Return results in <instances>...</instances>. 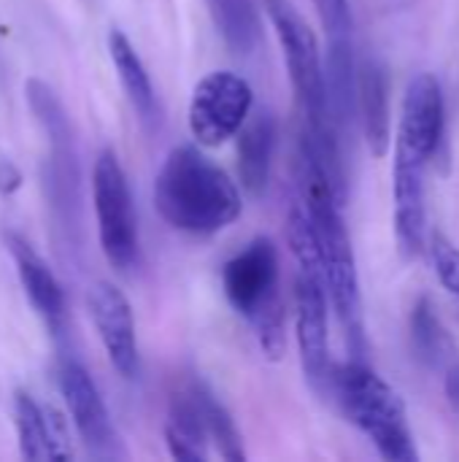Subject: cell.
I'll return each instance as SVG.
<instances>
[{
    "instance_id": "cell-1",
    "label": "cell",
    "mask_w": 459,
    "mask_h": 462,
    "mask_svg": "<svg viewBox=\"0 0 459 462\" xmlns=\"http://www.w3.org/2000/svg\"><path fill=\"white\" fill-rule=\"evenodd\" d=\"M154 206L173 230L214 236L238 219L241 192L197 146H176L154 179Z\"/></svg>"
},
{
    "instance_id": "cell-2",
    "label": "cell",
    "mask_w": 459,
    "mask_h": 462,
    "mask_svg": "<svg viewBox=\"0 0 459 462\" xmlns=\"http://www.w3.org/2000/svg\"><path fill=\"white\" fill-rule=\"evenodd\" d=\"M298 168H300L303 203L308 206L317 233H319V241H322L327 295H330L338 322L346 333V344L354 349L357 357H363L365 330H363L360 273H357L352 238L346 233L344 214H341L344 200L335 195L322 162L317 160V154L308 149V143L303 138H300V152H298Z\"/></svg>"
},
{
    "instance_id": "cell-3",
    "label": "cell",
    "mask_w": 459,
    "mask_h": 462,
    "mask_svg": "<svg viewBox=\"0 0 459 462\" xmlns=\"http://www.w3.org/2000/svg\"><path fill=\"white\" fill-rule=\"evenodd\" d=\"M330 390L338 395L349 422L371 439L384 460H419L414 436L406 422L403 398L360 357L333 368Z\"/></svg>"
},
{
    "instance_id": "cell-4",
    "label": "cell",
    "mask_w": 459,
    "mask_h": 462,
    "mask_svg": "<svg viewBox=\"0 0 459 462\" xmlns=\"http://www.w3.org/2000/svg\"><path fill=\"white\" fill-rule=\"evenodd\" d=\"M227 303L254 325L260 346L271 360L284 355V306L279 298V252L265 236L249 241L222 268Z\"/></svg>"
},
{
    "instance_id": "cell-5",
    "label": "cell",
    "mask_w": 459,
    "mask_h": 462,
    "mask_svg": "<svg viewBox=\"0 0 459 462\" xmlns=\"http://www.w3.org/2000/svg\"><path fill=\"white\" fill-rule=\"evenodd\" d=\"M265 5H268L271 22L276 27L279 43L284 49L287 70H289L292 89L298 95L306 125H311V127L335 125L330 116V108H327L325 62H322V51H319L314 30L287 0H268Z\"/></svg>"
},
{
    "instance_id": "cell-6",
    "label": "cell",
    "mask_w": 459,
    "mask_h": 462,
    "mask_svg": "<svg viewBox=\"0 0 459 462\" xmlns=\"http://www.w3.org/2000/svg\"><path fill=\"white\" fill-rule=\"evenodd\" d=\"M92 203L106 260L116 271L138 263V219L127 176L111 149H103L92 168Z\"/></svg>"
},
{
    "instance_id": "cell-7",
    "label": "cell",
    "mask_w": 459,
    "mask_h": 462,
    "mask_svg": "<svg viewBox=\"0 0 459 462\" xmlns=\"http://www.w3.org/2000/svg\"><path fill=\"white\" fill-rule=\"evenodd\" d=\"M254 106L252 84L233 70H214L197 81L189 100V130L200 146H219L238 135Z\"/></svg>"
},
{
    "instance_id": "cell-8",
    "label": "cell",
    "mask_w": 459,
    "mask_h": 462,
    "mask_svg": "<svg viewBox=\"0 0 459 462\" xmlns=\"http://www.w3.org/2000/svg\"><path fill=\"white\" fill-rule=\"evenodd\" d=\"M57 384L65 401V409L73 420V428L87 447L92 457L114 460L122 455V444L116 436V428L111 422V414L106 409V401L87 374V368L70 357H65L57 368Z\"/></svg>"
},
{
    "instance_id": "cell-9",
    "label": "cell",
    "mask_w": 459,
    "mask_h": 462,
    "mask_svg": "<svg viewBox=\"0 0 459 462\" xmlns=\"http://www.w3.org/2000/svg\"><path fill=\"white\" fill-rule=\"evenodd\" d=\"M295 330L306 379L319 390H330L333 363L327 338V287L306 273H298L295 282Z\"/></svg>"
},
{
    "instance_id": "cell-10",
    "label": "cell",
    "mask_w": 459,
    "mask_h": 462,
    "mask_svg": "<svg viewBox=\"0 0 459 462\" xmlns=\"http://www.w3.org/2000/svg\"><path fill=\"white\" fill-rule=\"evenodd\" d=\"M87 309L114 371L124 379H135L141 357L135 338V317L124 292L111 282H97L87 295Z\"/></svg>"
},
{
    "instance_id": "cell-11",
    "label": "cell",
    "mask_w": 459,
    "mask_h": 462,
    "mask_svg": "<svg viewBox=\"0 0 459 462\" xmlns=\"http://www.w3.org/2000/svg\"><path fill=\"white\" fill-rule=\"evenodd\" d=\"M446 133V103L441 84L433 73H419L409 81L403 95V114L398 141L411 152L433 160L444 143Z\"/></svg>"
},
{
    "instance_id": "cell-12",
    "label": "cell",
    "mask_w": 459,
    "mask_h": 462,
    "mask_svg": "<svg viewBox=\"0 0 459 462\" xmlns=\"http://www.w3.org/2000/svg\"><path fill=\"white\" fill-rule=\"evenodd\" d=\"M430 160L395 143V238L403 257H419L425 246V171Z\"/></svg>"
},
{
    "instance_id": "cell-13",
    "label": "cell",
    "mask_w": 459,
    "mask_h": 462,
    "mask_svg": "<svg viewBox=\"0 0 459 462\" xmlns=\"http://www.w3.org/2000/svg\"><path fill=\"white\" fill-rule=\"evenodd\" d=\"M14 417L19 433V452L24 460H70V433L65 420L51 411L41 409L27 393H16L14 398Z\"/></svg>"
},
{
    "instance_id": "cell-14",
    "label": "cell",
    "mask_w": 459,
    "mask_h": 462,
    "mask_svg": "<svg viewBox=\"0 0 459 462\" xmlns=\"http://www.w3.org/2000/svg\"><path fill=\"white\" fill-rule=\"evenodd\" d=\"M8 249H11L14 260H16L19 282L24 287V295H27L30 306L43 317V322L51 330H62L65 317H68V303H65V292H62L60 282L54 279L51 268L19 236L8 238Z\"/></svg>"
},
{
    "instance_id": "cell-15",
    "label": "cell",
    "mask_w": 459,
    "mask_h": 462,
    "mask_svg": "<svg viewBox=\"0 0 459 462\" xmlns=\"http://www.w3.org/2000/svg\"><path fill=\"white\" fill-rule=\"evenodd\" d=\"M165 441L176 460L206 462L208 460V428L203 414V387L189 384L179 390L168 409Z\"/></svg>"
},
{
    "instance_id": "cell-16",
    "label": "cell",
    "mask_w": 459,
    "mask_h": 462,
    "mask_svg": "<svg viewBox=\"0 0 459 462\" xmlns=\"http://www.w3.org/2000/svg\"><path fill=\"white\" fill-rule=\"evenodd\" d=\"M276 152V116L262 108L249 114L238 130V176L249 195L260 198L271 179Z\"/></svg>"
},
{
    "instance_id": "cell-17",
    "label": "cell",
    "mask_w": 459,
    "mask_h": 462,
    "mask_svg": "<svg viewBox=\"0 0 459 462\" xmlns=\"http://www.w3.org/2000/svg\"><path fill=\"white\" fill-rule=\"evenodd\" d=\"M357 108L371 152L384 157L390 152V79L376 57H365L357 68Z\"/></svg>"
},
{
    "instance_id": "cell-18",
    "label": "cell",
    "mask_w": 459,
    "mask_h": 462,
    "mask_svg": "<svg viewBox=\"0 0 459 462\" xmlns=\"http://www.w3.org/2000/svg\"><path fill=\"white\" fill-rule=\"evenodd\" d=\"M325 89L327 108L335 127H346L357 108V62L349 38H327V62H325Z\"/></svg>"
},
{
    "instance_id": "cell-19",
    "label": "cell",
    "mask_w": 459,
    "mask_h": 462,
    "mask_svg": "<svg viewBox=\"0 0 459 462\" xmlns=\"http://www.w3.org/2000/svg\"><path fill=\"white\" fill-rule=\"evenodd\" d=\"M108 51H111V62L119 73V81H122L133 108L143 119H154L157 116V97H154L151 79H149L146 65L141 62L138 51L133 49L130 38L122 30L108 32Z\"/></svg>"
},
{
    "instance_id": "cell-20",
    "label": "cell",
    "mask_w": 459,
    "mask_h": 462,
    "mask_svg": "<svg viewBox=\"0 0 459 462\" xmlns=\"http://www.w3.org/2000/svg\"><path fill=\"white\" fill-rule=\"evenodd\" d=\"M214 27L235 54H252L260 43V14L254 0H206Z\"/></svg>"
},
{
    "instance_id": "cell-21",
    "label": "cell",
    "mask_w": 459,
    "mask_h": 462,
    "mask_svg": "<svg viewBox=\"0 0 459 462\" xmlns=\"http://www.w3.org/2000/svg\"><path fill=\"white\" fill-rule=\"evenodd\" d=\"M411 346L419 357V363L438 368L449 355H452V341L449 333L441 322V317L436 314V306L430 303V298H419L411 309Z\"/></svg>"
},
{
    "instance_id": "cell-22",
    "label": "cell",
    "mask_w": 459,
    "mask_h": 462,
    "mask_svg": "<svg viewBox=\"0 0 459 462\" xmlns=\"http://www.w3.org/2000/svg\"><path fill=\"white\" fill-rule=\"evenodd\" d=\"M203 414H206V428H208L211 447L219 452V457L227 462L246 460L243 441H241V433H238L230 411L206 387H203Z\"/></svg>"
},
{
    "instance_id": "cell-23",
    "label": "cell",
    "mask_w": 459,
    "mask_h": 462,
    "mask_svg": "<svg viewBox=\"0 0 459 462\" xmlns=\"http://www.w3.org/2000/svg\"><path fill=\"white\" fill-rule=\"evenodd\" d=\"M430 257L436 265V273L441 279V284L459 298V249L441 233H433L430 238Z\"/></svg>"
},
{
    "instance_id": "cell-24",
    "label": "cell",
    "mask_w": 459,
    "mask_h": 462,
    "mask_svg": "<svg viewBox=\"0 0 459 462\" xmlns=\"http://www.w3.org/2000/svg\"><path fill=\"white\" fill-rule=\"evenodd\" d=\"M319 22L327 38H349L352 35V11L349 0H314Z\"/></svg>"
},
{
    "instance_id": "cell-25",
    "label": "cell",
    "mask_w": 459,
    "mask_h": 462,
    "mask_svg": "<svg viewBox=\"0 0 459 462\" xmlns=\"http://www.w3.org/2000/svg\"><path fill=\"white\" fill-rule=\"evenodd\" d=\"M446 398H449L452 409L459 414V365H454L446 376Z\"/></svg>"
}]
</instances>
